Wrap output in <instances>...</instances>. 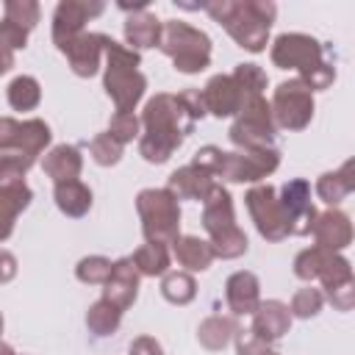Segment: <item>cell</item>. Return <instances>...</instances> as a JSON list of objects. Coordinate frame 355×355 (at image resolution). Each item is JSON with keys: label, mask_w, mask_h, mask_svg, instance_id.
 Here are the masks:
<instances>
[{"label": "cell", "mask_w": 355, "mask_h": 355, "mask_svg": "<svg viewBox=\"0 0 355 355\" xmlns=\"http://www.w3.org/2000/svg\"><path fill=\"white\" fill-rule=\"evenodd\" d=\"M141 122L144 136L139 150L150 164H164L194 128V119L178 94H155L147 100Z\"/></svg>", "instance_id": "6da1fadb"}, {"label": "cell", "mask_w": 355, "mask_h": 355, "mask_svg": "<svg viewBox=\"0 0 355 355\" xmlns=\"http://www.w3.org/2000/svg\"><path fill=\"white\" fill-rule=\"evenodd\" d=\"M205 11L227 28V33L239 42V47L250 50V53H261L266 39H269V28L275 22V3L269 0H244V3H233V0H214L205 3Z\"/></svg>", "instance_id": "7a4b0ae2"}, {"label": "cell", "mask_w": 355, "mask_h": 355, "mask_svg": "<svg viewBox=\"0 0 355 355\" xmlns=\"http://www.w3.org/2000/svg\"><path fill=\"white\" fill-rule=\"evenodd\" d=\"M272 61L280 69H300L308 89H327L336 80V67L324 61V50L313 36L283 33L272 47Z\"/></svg>", "instance_id": "3957f363"}, {"label": "cell", "mask_w": 355, "mask_h": 355, "mask_svg": "<svg viewBox=\"0 0 355 355\" xmlns=\"http://www.w3.org/2000/svg\"><path fill=\"white\" fill-rule=\"evenodd\" d=\"M191 164L205 169L208 175H222L225 180H233V183H252V180H261L269 172H275L280 164V155L275 147L272 150H247V153H222L219 147L208 144V147L197 150Z\"/></svg>", "instance_id": "277c9868"}, {"label": "cell", "mask_w": 355, "mask_h": 355, "mask_svg": "<svg viewBox=\"0 0 355 355\" xmlns=\"http://www.w3.org/2000/svg\"><path fill=\"white\" fill-rule=\"evenodd\" d=\"M105 92L114 100L116 111L133 114L136 103L141 100L144 89H147V78L136 69L139 67V53L133 47H122L119 42H114L111 36L105 39Z\"/></svg>", "instance_id": "5b68a950"}, {"label": "cell", "mask_w": 355, "mask_h": 355, "mask_svg": "<svg viewBox=\"0 0 355 355\" xmlns=\"http://www.w3.org/2000/svg\"><path fill=\"white\" fill-rule=\"evenodd\" d=\"M202 225L211 233V247L214 255L219 258H239L241 252H247V236L239 230L236 225V214H233V200L227 194V189L216 186L208 191V197L202 200Z\"/></svg>", "instance_id": "8992f818"}, {"label": "cell", "mask_w": 355, "mask_h": 355, "mask_svg": "<svg viewBox=\"0 0 355 355\" xmlns=\"http://www.w3.org/2000/svg\"><path fill=\"white\" fill-rule=\"evenodd\" d=\"M158 47L175 61V69L180 72H200L211 64V39L180 19H169L164 25Z\"/></svg>", "instance_id": "52a82bcc"}, {"label": "cell", "mask_w": 355, "mask_h": 355, "mask_svg": "<svg viewBox=\"0 0 355 355\" xmlns=\"http://www.w3.org/2000/svg\"><path fill=\"white\" fill-rule=\"evenodd\" d=\"M136 208L141 216V230L147 241L169 244L180 230V208L169 189H144L136 197Z\"/></svg>", "instance_id": "ba28073f"}, {"label": "cell", "mask_w": 355, "mask_h": 355, "mask_svg": "<svg viewBox=\"0 0 355 355\" xmlns=\"http://www.w3.org/2000/svg\"><path fill=\"white\" fill-rule=\"evenodd\" d=\"M230 139H233V144H239L244 150H272L275 119H272V108L263 100V94L244 92L239 119L230 128Z\"/></svg>", "instance_id": "9c48e42d"}, {"label": "cell", "mask_w": 355, "mask_h": 355, "mask_svg": "<svg viewBox=\"0 0 355 355\" xmlns=\"http://www.w3.org/2000/svg\"><path fill=\"white\" fill-rule=\"evenodd\" d=\"M269 108H272V119L280 128L302 130L313 116V94L300 78H291V80H283L275 89V97H272Z\"/></svg>", "instance_id": "30bf717a"}, {"label": "cell", "mask_w": 355, "mask_h": 355, "mask_svg": "<svg viewBox=\"0 0 355 355\" xmlns=\"http://www.w3.org/2000/svg\"><path fill=\"white\" fill-rule=\"evenodd\" d=\"M247 208L255 219V227L263 239L269 241H283L288 236V222H286V214L275 197V189L272 186H255L247 191Z\"/></svg>", "instance_id": "8fae6325"}, {"label": "cell", "mask_w": 355, "mask_h": 355, "mask_svg": "<svg viewBox=\"0 0 355 355\" xmlns=\"http://www.w3.org/2000/svg\"><path fill=\"white\" fill-rule=\"evenodd\" d=\"M50 144V128L42 119H0V150L22 153L36 161V155Z\"/></svg>", "instance_id": "7c38bea8"}, {"label": "cell", "mask_w": 355, "mask_h": 355, "mask_svg": "<svg viewBox=\"0 0 355 355\" xmlns=\"http://www.w3.org/2000/svg\"><path fill=\"white\" fill-rule=\"evenodd\" d=\"M277 202H280V208L286 214L288 236H305V233H311V227L316 222V208L311 202V186H308V180H302V178L288 180L280 189V200Z\"/></svg>", "instance_id": "4fadbf2b"}, {"label": "cell", "mask_w": 355, "mask_h": 355, "mask_svg": "<svg viewBox=\"0 0 355 355\" xmlns=\"http://www.w3.org/2000/svg\"><path fill=\"white\" fill-rule=\"evenodd\" d=\"M103 3H83V0H64L53 14V42L64 53L75 36L83 33V22L103 14Z\"/></svg>", "instance_id": "5bb4252c"}, {"label": "cell", "mask_w": 355, "mask_h": 355, "mask_svg": "<svg viewBox=\"0 0 355 355\" xmlns=\"http://www.w3.org/2000/svg\"><path fill=\"white\" fill-rule=\"evenodd\" d=\"M103 286H105L103 300H108L119 311H128L133 305L136 294H139V272H136L133 261L130 258H119L111 266V275H108V280Z\"/></svg>", "instance_id": "9a60e30c"}, {"label": "cell", "mask_w": 355, "mask_h": 355, "mask_svg": "<svg viewBox=\"0 0 355 355\" xmlns=\"http://www.w3.org/2000/svg\"><path fill=\"white\" fill-rule=\"evenodd\" d=\"M241 100H244V92H241V86L236 83L233 75H216L202 89L205 111H211L216 116H233V114H239Z\"/></svg>", "instance_id": "2e32d148"}, {"label": "cell", "mask_w": 355, "mask_h": 355, "mask_svg": "<svg viewBox=\"0 0 355 355\" xmlns=\"http://www.w3.org/2000/svg\"><path fill=\"white\" fill-rule=\"evenodd\" d=\"M105 33H80L69 42V47L64 50L67 58H69V67L75 75L80 78H92L100 67V55L105 53Z\"/></svg>", "instance_id": "e0dca14e"}, {"label": "cell", "mask_w": 355, "mask_h": 355, "mask_svg": "<svg viewBox=\"0 0 355 355\" xmlns=\"http://www.w3.org/2000/svg\"><path fill=\"white\" fill-rule=\"evenodd\" d=\"M311 233L316 236V247L327 252H338L352 241V222L344 211H324L322 216H316Z\"/></svg>", "instance_id": "ac0fdd59"}, {"label": "cell", "mask_w": 355, "mask_h": 355, "mask_svg": "<svg viewBox=\"0 0 355 355\" xmlns=\"http://www.w3.org/2000/svg\"><path fill=\"white\" fill-rule=\"evenodd\" d=\"M288 324H291V313H288V305H283L280 300H269L263 305L255 308L252 313V336L261 338V341H277L283 333H288Z\"/></svg>", "instance_id": "d6986e66"}, {"label": "cell", "mask_w": 355, "mask_h": 355, "mask_svg": "<svg viewBox=\"0 0 355 355\" xmlns=\"http://www.w3.org/2000/svg\"><path fill=\"white\" fill-rule=\"evenodd\" d=\"M225 297L233 313H255V308L261 305V294H258V277L252 272H236L227 277L225 286Z\"/></svg>", "instance_id": "ffe728a7"}, {"label": "cell", "mask_w": 355, "mask_h": 355, "mask_svg": "<svg viewBox=\"0 0 355 355\" xmlns=\"http://www.w3.org/2000/svg\"><path fill=\"white\" fill-rule=\"evenodd\" d=\"M166 189L175 194V200H205L208 191L214 189V180H211V175L205 169L189 164V166L172 172Z\"/></svg>", "instance_id": "44dd1931"}, {"label": "cell", "mask_w": 355, "mask_h": 355, "mask_svg": "<svg viewBox=\"0 0 355 355\" xmlns=\"http://www.w3.org/2000/svg\"><path fill=\"white\" fill-rule=\"evenodd\" d=\"M42 166L55 183H67V180H78L83 169V158L72 144H58L44 155Z\"/></svg>", "instance_id": "7402d4cb"}, {"label": "cell", "mask_w": 355, "mask_h": 355, "mask_svg": "<svg viewBox=\"0 0 355 355\" xmlns=\"http://www.w3.org/2000/svg\"><path fill=\"white\" fill-rule=\"evenodd\" d=\"M31 202V189L22 183L0 186V241H6L14 230V219L19 211H25Z\"/></svg>", "instance_id": "603a6c76"}, {"label": "cell", "mask_w": 355, "mask_h": 355, "mask_svg": "<svg viewBox=\"0 0 355 355\" xmlns=\"http://www.w3.org/2000/svg\"><path fill=\"white\" fill-rule=\"evenodd\" d=\"M172 244H175L178 263L186 266V269H191V272H205L211 266V261L216 258L211 241H202L197 236H178Z\"/></svg>", "instance_id": "cb8c5ba5"}, {"label": "cell", "mask_w": 355, "mask_h": 355, "mask_svg": "<svg viewBox=\"0 0 355 355\" xmlns=\"http://www.w3.org/2000/svg\"><path fill=\"white\" fill-rule=\"evenodd\" d=\"M161 31L164 25L155 19V14H147V11H139L125 22V39L128 44H133V50L161 44Z\"/></svg>", "instance_id": "d4e9b609"}, {"label": "cell", "mask_w": 355, "mask_h": 355, "mask_svg": "<svg viewBox=\"0 0 355 355\" xmlns=\"http://www.w3.org/2000/svg\"><path fill=\"white\" fill-rule=\"evenodd\" d=\"M355 189V178H352V161H347L341 169L336 172H324L316 183V194L327 202V205H336L341 202L349 191Z\"/></svg>", "instance_id": "484cf974"}, {"label": "cell", "mask_w": 355, "mask_h": 355, "mask_svg": "<svg viewBox=\"0 0 355 355\" xmlns=\"http://www.w3.org/2000/svg\"><path fill=\"white\" fill-rule=\"evenodd\" d=\"M55 205L67 214V216H83L92 208V189L83 186L80 180H67V183H55Z\"/></svg>", "instance_id": "4316f807"}, {"label": "cell", "mask_w": 355, "mask_h": 355, "mask_svg": "<svg viewBox=\"0 0 355 355\" xmlns=\"http://www.w3.org/2000/svg\"><path fill=\"white\" fill-rule=\"evenodd\" d=\"M236 333H239L236 319H230V316H208V319L200 324L197 338H200V344L208 347V349H222V347H227V341H230Z\"/></svg>", "instance_id": "83f0119b"}, {"label": "cell", "mask_w": 355, "mask_h": 355, "mask_svg": "<svg viewBox=\"0 0 355 355\" xmlns=\"http://www.w3.org/2000/svg\"><path fill=\"white\" fill-rule=\"evenodd\" d=\"M130 261H133V266H136L139 275L155 277V275H164V272H166V266H169V250H166V244L147 241V244H141V247L130 255Z\"/></svg>", "instance_id": "f1b7e54d"}, {"label": "cell", "mask_w": 355, "mask_h": 355, "mask_svg": "<svg viewBox=\"0 0 355 355\" xmlns=\"http://www.w3.org/2000/svg\"><path fill=\"white\" fill-rule=\"evenodd\" d=\"M42 100V89H39V80L31 78V75H19L8 83V103L11 108L17 111H31L36 108Z\"/></svg>", "instance_id": "f546056e"}, {"label": "cell", "mask_w": 355, "mask_h": 355, "mask_svg": "<svg viewBox=\"0 0 355 355\" xmlns=\"http://www.w3.org/2000/svg\"><path fill=\"white\" fill-rule=\"evenodd\" d=\"M119 319H122V311L114 308L108 300H97V302L89 308V313H86V324H89V330H92L94 336H108V333H114V330L119 327Z\"/></svg>", "instance_id": "4dcf8cb0"}, {"label": "cell", "mask_w": 355, "mask_h": 355, "mask_svg": "<svg viewBox=\"0 0 355 355\" xmlns=\"http://www.w3.org/2000/svg\"><path fill=\"white\" fill-rule=\"evenodd\" d=\"M319 280L327 288V294H333V291H338L344 286H352V266H349V261L344 255H338V252H330Z\"/></svg>", "instance_id": "1f68e13d"}, {"label": "cell", "mask_w": 355, "mask_h": 355, "mask_svg": "<svg viewBox=\"0 0 355 355\" xmlns=\"http://www.w3.org/2000/svg\"><path fill=\"white\" fill-rule=\"evenodd\" d=\"M161 291H164V297H166L169 302L186 305V302L194 300L197 283H194V277H191L189 272H169V275L164 277V283H161Z\"/></svg>", "instance_id": "d6a6232c"}, {"label": "cell", "mask_w": 355, "mask_h": 355, "mask_svg": "<svg viewBox=\"0 0 355 355\" xmlns=\"http://www.w3.org/2000/svg\"><path fill=\"white\" fill-rule=\"evenodd\" d=\"M327 258H330V252H327V250H322V247L302 250V252L294 258V275H297L300 280H313V277H319V275H322V269H324Z\"/></svg>", "instance_id": "836d02e7"}, {"label": "cell", "mask_w": 355, "mask_h": 355, "mask_svg": "<svg viewBox=\"0 0 355 355\" xmlns=\"http://www.w3.org/2000/svg\"><path fill=\"white\" fill-rule=\"evenodd\" d=\"M31 166H33V158H28L22 153H3L0 155V186L22 183V178Z\"/></svg>", "instance_id": "e575fe53"}, {"label": "cell", "mask_w": 355, "mask_h": 355, "mask_svg": "<svg viewBox=\"0 0 355 355\" xmlns=\"http://www.w3.org/2000/svg\"><path fill=\"white\" fill-rule=\"evenodd\" d=\"M6 19L31 31L39 22V3H33V0H8L6 3Z\"/></svg>", "instance_id": "d590c367"}, {"label": "cell", "mask_w": 355, "mask_h": 355, "mask_svg": "<svg viewBox=\"0 0 355 355\" xmlns=\"http://www.w3.org/2000/svg\"><path fill=\"white\" fill-rule=\"evenodd\" d=\"M89 153H92V158H94L100 166H111V164L119 161L122 144H119L116 139H111V133H97V136L92 139V144H89Z\"/></svg>", "instance_id": "8d00e7d4"}, {"label": "cell", "mask_w": 355, "mask_h": 355, "mask_svg": "<svg viewBox=\"0 0 355 355\" xmlns=\"http://www.w3.org/2000/svg\"><path fill=\"white\" fill-rule=\"evenodd\" d=\"M111 261L108 258H103V255H89V258H83L78 266H75V275H78V280H83V283H105L108 280V275H111Z\"/></svg>", "instance_id": "74e56055"}, {"label": "cell", "mask_w": 355, "mask_h": 355, "mask_svg": "<svg viewBox=\"0 0 355 355\" xmlns=\"http://www.w3.org/2000/svg\"><path fill=\"white\" fill-rule=\"evenodd\" d=\"M322 302H324V297H322L319 288H300L291 300L288 313H294L300 319H308V316H316L322 311Z\"/></svg>", "instance_id": "f35d334b"}, {"label": "cell", "mask_w": 355, "mask_h": 355, "mask_svg": "<svg viewBox=\"0 0 355 355\" xmlns=\"http://www.w3.org/2000/svg\"><path fill=\"white\" fill-rule=\"evenodd\" d=\"M233 78L241 86V92H258V94H263V89H266V72L258 64H239L236 72H233Z\"/></svg>", "instance_id": "ab89813d"}, {"label": "cell", "mask_w": 355, "mask_h": 355, "mask_svg": "<svg viewBox=\"0 0 355 355\" xmlns=\"http://www.w3.org/2000/svg\"><path fill=\"white\" fill-rule=\"evenodd\" d=\"M108 133H111V139H116L119 144H125V141H133V139L139 136V119H136V114H125V111H116V114L111 116Z\"/></svg>", "instance_id": "60d3db41"}, {"label": "cell", "mask_w": 355, "mask_h": 355, "mask_svg": "<svg viewBox=\"0 0 355 355\" xmlns=\"http://www.w3.org/2000/svg\"><path fill=\"white\" fill-rule=\"evenodd\" d=\"M0 42H3L8 50H19V47H25V42H28V31L19 28V25H14V22H8V19H3V22H0Z\"/></svg>", "instance_id": "b9f144b4"}, {"label": "cell", "mask_w": 355, "mask_h": 355, "mask_svg": "<svg viewBox=\"0 0 355 355\" xmlns=\"http://www.w3.org/2000/svg\"><path fill=\"white\" fill-rule=\"evenodd\" d=\"M239 355H277V352H272L269 344L255 338L252 333H244L239 336Z\"/></svg>", "instance_id": "7bdbcfd3"}, {"label": "cell", "mask_w": 355, "mask_h": 355, "mask_svg": "<svg viewBox=\"0 0 355 355\" xmlns=\"http://www.w3.org/2000/svg\"><path fill=\"white\" fill-rule=\"evenodd\" d=\"M178 97H180V103L186 105V111L191 114L194 122L205 114V103H202V92H200V89H186V92H180Z\"/></svg>", "instance_id": "ee69618b"}, {"label": "cell", "mask_w": 355, "mask_h": 355, "mask_svg": "<svg viewBox=\"0 0 355 355\" xmlns=\"http://www.w3.org/2000/svg\"><path fill=\"white\" fill-rule=\"evenodd\" d=\"M130 355H164V349H161V344H158L155 338L139 336V338H133V344H130Z\"/></svg>", "instance_id": "f6af8a7d"}, {"label": "cell", "mask_w": 355, "mask_h": 355, "mask_svg": "<svg viewBox=\"0 0 355 355\" xmlns=\"http://www.w3.org/2000/svg\"><path fill=\"white\" fill-rule=\"evenodd\" d=\"M17 275V258L6 250H0V283H8Z\"/></svg>", "instance_id": "bcb514c9"}, {"label": "cell", "mask_w": 355, "mask_h": 355, "mask_svg": "<svg viewBox=\"0 0 355 355\" xmlns=\"http://www.w3.org/2000/svg\"><path fill=\"white\" fill-rule=\"evenodd\" d=\"M14 67V50H8L3 42H0V75L8 72Z\"/></svg>", "instance_id": "7dc6e473"}, {"label": "cell", "mask_w": 355, "mask_h": 355, "mask_svg": "<svg viewBox=\"0 0 355 355\" xmlns=\"http://www.w3.org/2000/svg\"><path fill=\"white\" fill-rule=\"evenodd\" d=\"M0 355H14V349H11L8 344H3V341H0Z\"/></svg>", "instance_id": "c3c4849f"}, {"label": "cell", "mask_w": 355, "mask_h": 355, "mask_svg": "<svg viewBox=\"0 0 355 355\" xmlns=\"http://www.w3.org/2000/svg\"><path fill=\"white\" fill-rule=\"evenodd\" d=\"M0 333H3V313H0Z\"/></svg>", "instance_id": "681fc988"}]
</instances>
